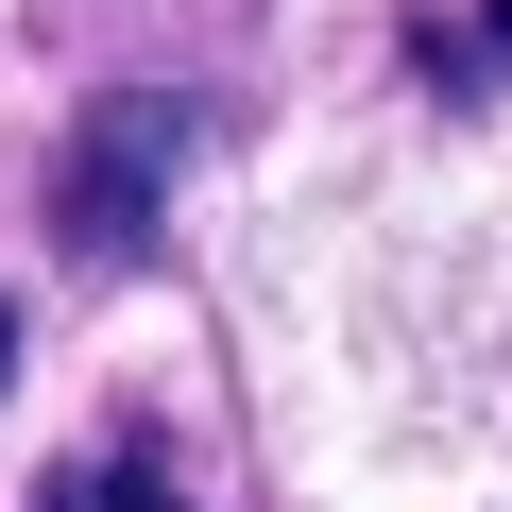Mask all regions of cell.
<instances>
[{
	"mask_svg": "<svg viewBox=\"0 0 512 512\" xmlns=\"http://www.w3.org/2000/svg\"><path fill=\"white\" fill-rule=\"evenodd\" d=\"M171 171H188V103L171 86H120L86 137H69V188H52V222H69V256H120L154 239V205H171Z\"/></svg>",
	"mask_w": 512,
	"mask_h": 512,
	"instance_id": "obj_1",
	"label": "cell"
},
{
	"mask_svg": "<svg viewBox=\"0 0 512 512\" xmlns=\"http://www.w3.org/2000/svg\"><path fill=\"white\" fill-rule=\"evenodd\" d=\"M410 69H427L444 103L512 86V0H427V18H410Z\"/></svg>",
	"mask_w": 512,
	"mask_h": 512,
	"instance_id": "obj_2",
	"label": "cell"
},
{
	"mask_svg": "<svg viewBox=\"0 0 512 512\" xmlns=\"http://www.w3.org/2000/svg\"><path fill=\"white\" fill-rule=\"evenodd\" d=\"M52 512H188V495H171L154 461H69V478H52Z\"/></svg>",
	"mask_w": 512,
	"mask_h": 512,
	"instance_id": "obj_3",
	"label": "cell"
},
{
	"mask_svg": "<svg viewBox=\"0 0 512 512\" xmlns=\"http://www.w3.org/2000/svg\"><path fill=\"white\" fill-rule=\"evenodd\" d=\"M0 376H18V308H0Z\"/></svg>",
	"mask_w": 512,
	"mask_h": 512,
	"instance_id": "obj_4",
	"label": "cell"
}]
</instances>
